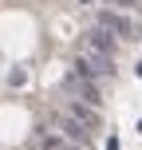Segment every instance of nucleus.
I'll use <instances>...</instances> for the list:
<instances>
[{"instance_id":"obj_1","label":"nucleus","mask_w":142,"mask_h":150,"mask_svg":"<svg viewBox=\"0 0 142 150\" xmlns=\"http://www.w3.org/2000/svg\"><path fill=\"white\" fill-rule=\"evenodd\" d=\"M75 75H87V79H107V75H114V55L95 52V47L83 44L79 59H75Z\"/></svg>"},{"instance_id":"obj_2","label":"nucleus","mask_w":142,"mask_h":150,"mask_svg":"<svg viewBox=\"0 0 142 150\" xmlns=\"http://www.w3.org/2000/svg\"><path fill=\"white\" fill-rule=\"evenodd\" d=\"M95 24H99V28H107V32H114L119 40H138V36H142V32H138V24L130 20V16L111 12V8H103V12L95 16Z\"/></svg>"},{"instance_id":"obj_3","label":"nucleus","mask_w":142,"mask_h":150,"mask_svg":"<svg viewBox=\"0 0 142 150\" xmlns=\"http://www.w3.org/2000/svg\"><path fill=\"white\" fill-rule=\"evenodd\" d=\"M67 119H75L79 127H87L91 134H95V130H103V119H99V107L83 103V99H71V103H67Z\"/></svg>"},{"instance_id":"obj_4","label":"nucleus","mask_w":142,"mask_h":150,"mask_svg":"<svg viewBox=\"0 0 142 150\" xmlns=\"http://www.w3.org/2000/svg\"><path fill=\"white\" fill-rule=\"evenodd\" d=\"M67 91L83 95V103H91V107H99V103H103V99H99V87L87 79V75H67Z\"/></svg>"},{"instance_id":"obj_5","label":"nucleus","mask_w":142,"mask_h":150,"mask_svg":"<svg viewBox=\"0 0 142 150\" xmlns=\"http://www.w3.org/2000/svg\"><path fill=\"white\" fill-rule=\"evenodd\" d=\"M87 47H95V52H107V55H114V36H111L107 28H99V24H95V28L87 32Z\"/></svg>"},{"instance_id":"obj_6","label":"nucleus","mask_w":142,"mask_h":150,"mask_svg":"<svg viewBox=\"0 0 142 150\" xmlns=\"http://www.w3.org/2000/svg\"><path fill=\"white\" fill-rule=\"evenodd\" d=\"M63 130H67L75 142H91V130H87V127H79L75 119H67V122H63Z\"/></svg>"},{"instance_id":"obj_7","label":"nucleus","mask_w":142,"mask_h":150,"mask_svg":"<svg viewBox=\"0 0 142 150\" xmlns=\"http://www.w3.org/2000/svg\"><path fill=\"white\" fill-rule=\"evenodd\" d=\"M111 4H122V8H138V12H142V0H111Z\"/></svg>"},{"instance_id":"obj_8","label":"nucleus","mask_w":142,"mask_h":150,"mask_svg":"<svg viewBox=\"0 0 142 150\" xmlns=\"http://www.w3.org/2000/svg\"><path fill=\"white\" fill-rule=\"evenodd\" d=\"M107 150H119V138H107Z\"/></svg>"},{"instance_id":"obj_9","label":"nucleus","mask_w":142,"mask_h":150,"mask_svg":"<svg viewBox=\"0 0 142 150\" xmlns=\"http://www.w3.org/2000/svg\"><path fill=\"white\" fill-rule=\"evenodd\" d=\"M138 79H142V63H138Z\"/></svg>"},{"instance_id":"obj_10","label":"nucleus","mask_w":142,"mask_h":150,"mask_svg":"<svg viewBox=\"0 0 142 150\" xmlns=\"http://www.w3.org/2000/svg\"><path fill=\"white\" fill-rule=\"evenodd\" d=\"M67 150H79V146H67Z\"/></svg>"}]
</instances>
